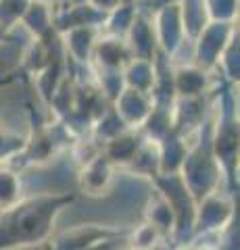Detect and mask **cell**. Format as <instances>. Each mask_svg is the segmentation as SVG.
<instances>
[{
	"mask_svg": "<svg viewBox=\"0 0 240 250\" xmlns=\"http://www.w3.org/2000/svg\"><path fill=\"white\" fill-rule=\"evenodd\" d=\"M115 250H119V248H115ZM121 250H131V248H130V246H128V248H121Z\"/></svg>",
	"mask_w": 240,
	"mask_h": 250,
	"instance_id": "484cf974",
	"label": "cell"
},
{
	"mask_svg": "<svg viewBox=\"0 0 240 250\" xmlns=\"http://www.w3.org/2000/svg\"><path fill=\"white\" fill-rule=\"evenodd\" d=\"M234 23L228 21H209L207 25L200 29V34L195 38V65L205 69L211 73L213 69H218L219 57L226 44L230 40V36L234 34Z\"/></svg>",
	"mask_w": 240,
	"mask_h": 250,
	"instance_id": "52a82bcc",
	"label": "cell"
},
{
	"mask_svg": "<svg viewBox=\"0 0 240 250\" xmlns=\"http://www.w3.org/2000/svg\"><path fill=\"white\" fill-rule=\"evenodd\" d=\"M111 106L126 127L140 129L153 108V98H151V94L126 85V88L117 94V98L111 103Z\"/></svg>",
	"mask_w": 240,
	"mask_h": 250,
	"instance_id": "30bf717a",
	"label": "cell"
},
{
	"mask_svg": "<svg viewBox=\"0 0 240 250\" xmlns=\"http://www.w3.org/2000/svg\"><path fill=\"white\" fill-rule=\"evenodd\" d=\"M182 2V0H149V9L151 11H157L161 6H167V4H177Z\"/></svg>",
	"mask_w": 240,
	"mask_h": 250,
	"instance_id": "603a6c76",
	"label": "cell"
},
{
	"mask_svg": "<svg viewBox=\"0 0 240 250\" xmlns=\"http://www.w3.org/2000/svg\"><path fill=\"white\" fill-rule=\"evenodd\" d=\"M128 229L111 228L100 223H84L59 233L57 238H48V250H86L90 244L107 238H126Z\"/></svg>",
	"mask_w": 240,
	"mask_h": 250,
	"instance_id": "ba28073f",
	"label": "cell"
},
{
	"mask_svg": "<svg viewBox=\"0 0 240 250\" xmlns=\"http://www.w3.org/2000/svg\"><path fill=\"white\" fill-rule=\"evenodd\" d=\"M21 69H15V71H9V73H4V75H0V90L6 88V85H13L15 82H19L21 80Z\"/></svg>",
	"mask_w": 240,
	"mask_h": 250,
	"instance_id": "7402d4cb",
	"label": "cell"
},
{
	"mask_svg": "<svg viewBox=\"0 0 240 250\" xmlns=\"http://www.w3.org/2000/svg\"><path fill=\"white\" fill-rule=\"evenodd\" d=\"M23 144H25V136L6 127V123L0 119V163H9L23 148Z\"/></svg>",
	"mask_w": 240,
	"mask_h": 250,
	"instance_id": "ffe728a7",
	"label": "cell"
},
{
	"mask_svg": "<svg viewBox=\"0 0 240 250\" xmlns=\"http://www.w3.org/2000/svg\"><path fill=\"white\" fill-rule=\"evenodd\" d=\"M126 42L128 48L134 59H144V61H153L159 52V44H157V36H154V27H153V19L146 13H138L131 19V25L126 34Z\"/></svg>",
	"mask_w": 240,
	"mask_h": 250,
	"instance_id": "8fae6325",
	"label": "cell"
},
{
	"mask_svg": "<svg viewBox=\"0 0 240 250\" xmlns=\"http://www.w3.org/2000/svg\"><path fill=\"white\" fill-rule=\"evenodd\" d=\"M209 71L196 65H184L174 71V90L177 98H198L207 92Z\"/></svg>",
	"mask_w": 240,
	"mask_h": 250,
	"instance_id": "4fadbf2b",
	"label": "cell"
},
{
	"mask_svg": "<svg viewBox=\"0 0 240 250\" xmlns=\"http://www.w3.org/2000/svg\"><path fill=\"white\" fill-rule=\"evenodd\" d=\"M21 23L32 31L34 38H46L50 34H59V31L55 29V23H52L50 4L38 2V0H32V4H29V9L25 11V15H23Z\"/></svg>",
	"mask_w": 240,
	"mask_h": 250,
	"instance_id": "9a60e30c",
	"label": "cell"
},
{
	"mask_svg": "<svg viewBox=\"0 0 240 250\" xmlns=\"http://www.w3.org/2000/svg\"><path fill=\"white\" fill-rule=\"evenodd\" d=\"M115 171L117 165L107 156L103 150H94L88 156H84L77 171V186L80 192L92 198H103L111 192L115 182Z\"/></svg>",
	"mask_w": 240,
	"mask_h": 250,
	"instance_id": "8992f818",
	"label": "cell"
},
{
	"mask_svg": "<svg viewBox=\"0 0 240 250\" xmlns=\"http://www.w3.org/2000/svg\"><path fill=\"white\" fill-rule=\"evenodd\" d=\"M126 238H128V246L131 250H154L165 240L163 233L154 228V225H151L149 221H142L136 229L128 231Z\"/></svg>",
	"mask_w": 240,
	"mask_h": 250,
	"instance_id": "ac0fdd59",
	"label": "cell"
},
{
	"mask_svg": "<svg viewBox=\"0 0 240 250\" xmlns=\"http://www.w3.org/2000/svg\"><path fill=\"white\" fill-rule=\"evenodd\" d=\"M154 36H157L159 50L167 54L169 59H174V54L182 48L186 31L182 23V13H180V2L177 4H167L154 11L153 19Z\"/></svg>",
	"mask_w": 240,
	"mask_h": 250,
	"instance_id": "9c48e42d",
	"label": "cell"
},
{
	"mask_svg": "<svg viewBox=\"0 0 240 250\" xmlns=\"http://www.w3.org/2000/svg\"><path fill=\"white\" fill-rule=\"evenodd\" d=\"M75 202L73 192L36 194L0 210V250H19L48 242L59 215Z\"/></svg>",
	"mask_w": 240,
	"mask_h": 250,
	"instance_id": "6da1fadb",
	"label": "cell"
},
{
	"mask_svg": "<svg viewBox=\"0 0 240 250\" xmlns=\"http://www.w3.org/2000/svg\"><path fill=\"white\" fill-rule=\"evenodd\" d=\"M209 15V21H228L234 23L238 15V0H203Z\"/></svg>",
	"mask_w": 240,
	"mask_h": 250,
	"instance_id": "44dd1931",
	"label": "cell"
},
{
	"mask_svg": "<svg viewBox=\"0 0 240 250\" xmlns=\"http://www.w3.org/2000/svg\"><path fill=\"white\" fill-rule=\"evenodd\" d=\"M6 38H9V31H4L2 27H0V44H2V42L6 40Z\"/></svg>",
	"mask_w": 240,
	"mask_h": 250,
	"instance_id": "cb8c5ba5",
	"label": "cell"
},
{
	"mask_svg": "<svg viewBox=\"0 0 240 250\" xmlns=\"http://www.w3.org/2000/svg\"><path fill=\"white\" fill-rule=\"evenodd\" d=\"M80 140L67 127L63 121H42L34 111H29V134L25 136L23 148L9 161V165L17 171L29 169V167H40L57 159L61 152L73 148Z\"/></svg>",
	"mask_w": 240,
	"mask_h": 250,
	"instance_id": "3957f363",
	"label": "cell"
},
{
	"mask_svg": "<svg viewBox=\"0 0 240 250\" xmlns=\"http://www.w3.org/2000/svg\"><path fill=\"white\" fill-rule=\"evenodd\" d=\"M234 221V194L215 188L196 202L195 236H218Z\"/></svg>",
	"mask_w": 240,
	"mask_h": 250,
	"instance_id": "5b68a950",
	"label": "cell"
},
{
	"mask_svg": "<svg viewBox=\"0 0 240 250\" xmlns=\"http://www.w3.org/2000/svg\"><path fill=\"white\" fill-rule=\"evenodd\" d=\"M144 221L154 225L165 238L174 236V228H175L174 208L163 198V194H159L157 190L153 192V196L149 198V202H146V207H144Z\"/></svg>",
	"mask_w": 240,
	"mask_h": 250,
	"instance_id": "5bb4252c",
	"label": "cell"
},
{
	"mask_svg": "<svg viewBox=\"0 0 240 250\" xmlns=\"http://www.w3.org/2000/svg\"><path fill=\"white\" fill-rule=\"evenodd\" d=\"M180 175L184 179L188 192L196 202L219 188L221 167L213 152V140H211V115L205 117L203 125L198 127L196 136L186 150V156L180 167Z\"/></svg>",
	"mask_w": 240,
	"mask_h": 250,
	"instance_id": "277c9868",
	"label": "cell"
},
{
	"mask_svg": "<svg viewBox=\"0 0 240 250\" xmlns=\"http://www.w3.org/2000/svg\"><path fill=\"white\" fill-rule=\"evenodd\" d=\"M211 140L228 192L238 194V103L234 98V83L226 77L211 115Z\"/></svg>",
	"mask_w": 240,
	"mask_h": 250,
	"instance_id": "7a4b0ae2",
	"label": "cell"
},
{
	"mask_svg": "<svg viewBox=\"0 0 240 250\" xmlns=\"http://www.w3.org/2000/svg\"><path fill=\"white\" fill-rule=\"evenodd\" d=\"M154 61V59H153ZM144 59H131L123 69V83L128 88L151 94L154 85V62Z\"/></svg>",
	"mask_w": 240,
	"mask_h": 250,
	"instance_id": "2e32d148",
	"label": "cell"
},
{
	"mask_svg": "<svg viewBox=\"0 0 240 250\" xmlns=\"http://www.w3.org/2000/svg\"><path fill=\"white\" fill-rule=\"evenodd\" d=\"M29 4H32V0H0V27L9 31L17 23H21Z\"/></svg>",
	"mask_w": 240,
	"mask_h": 250,
	"instance_id": "d6986e66",
	"label": "cell"
},
{
	"mask_svg": "<svg viewBox=\"0 0 240 250\" xmlns=\"http://www.w3.org/2000/svg\"><path fill=\"white\" fill-rule=\"evenodd\" d=\"M23 196L19 171L9 163H0V210L13 207Z\"/></svg>",
	"mask_w": 240,
	"mask_h": 250,
	"instance_id": "e0dca14e",
	"label": "cell"
},
{
	"mask_svg": "<svg viewBox=\"0 0 240 250\" xmlns=\"http://www.w3.org/2000/svg\"><path fill=\"white\" fill-rule=\"evenodd\" d=\"M142 142H144V134L140 129H123L117 136L107 140V142L100 146V150L117 165V169H126Z\"/></svg>",
	"mask_w": 240,
	"mask_h": 250,
	"instance_id": "7c38bea8",
	"label": "cell"
},
{
	"mask_svg": "<svg viewBox=\"0 0 240 250\" xmlns=\"http://www.w3.org/2000/svg\"><path fill=\"white\" fill-rule=\"evenodd\" d=\"M38 2H46V4H50V2H57V0H38Z\"/></svg>",
	"mask_w": 240,
	"mask_h": 250,
	"instance_id": "d4e9b609",
	"label": "cell"
}]
</instances>
